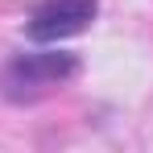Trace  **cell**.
Returning <instances> with one entry per match:
<instances>
[{
	"label": "cell",
	"instance_id": "6da1fadb",
	"mask_svg": "<svg viewBox=\"0 0 153 153\" xmlns=\"http://www.w3.org/2000/svg\"><path fill=\"white\" fill-rule=\"evenodd\" d=\"M79 71V58L75 54H54V50H42V54H17L4 71H0V95L4 100H33L42 91H50L58 83Z\"/></svg>",
	"mask_w": 153,
	"mask_h": 153
},
{
	"label": "cell",
	"instance_id": "7a4b0ae2",
	"mask_svg": "<svg viewBox=\"0 0 153 153\" xmlns=\"http://www.w3.org/2000/svg\"><path fill=\"white\" fill-rule=\"evenodd\" d=\"M95 13H100L95 0H37L25 33H29V42H42V46L66 42V37H75L91 25Z\"/></svg>",
	"mask_w": 153,
	"mask_h": 153
}]
</instances>
